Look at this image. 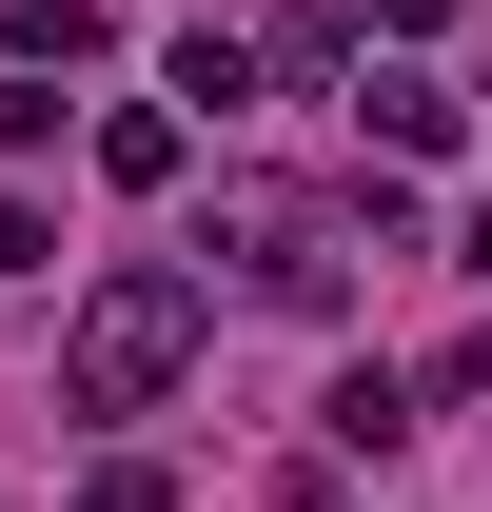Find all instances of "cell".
Wrapping results in <instances>:
<instances>
[{
    "label": "cell",
    "instance_id": "obj_1",
    "mask_svg": "<svg viewBox=\"0 0 492 512\" xmlns=\"http://www.w3.org/2000/svg\"><path fill=\"white\" fill-rule=\"evenodd\" d=\"M197 335H217V296H197L178 256H119V276L79 296V335H60V394L79 414H158V394L197 375Z\"/></svg>",
    "mask_w": 492,
    "mask_h": 512
},
{
    "label": "cell",
    "instance_id": "obj_2",
    "mask_svg": "<svg viewBox=\"0 0 492 512\" xmlns=\"http://www.w3.org/2000/svg\"><path fill=\"white\" fill-rule=\"evenodd\" d=\"M276 60H296V79H355L374 20H355V0H276Z\"/></svg>",
    "mask_w": 492,
    "mask_h": 512
},
{
    "label": "cell",
    "instance_id": "obj_3",
    "mask_svg": "<svg viewBox=\"0 0 492 512\" xmlns=\"http://www.w3.org/2000/svg\"><path fill=\"white\" fill-rule=\"evenodd\" d=\"M374 138H394V158H453L473 99H453V79H374Z\"/></svg>",
    "mask_w": 492,
    "mask_h": 512
},
{
    "label": "cell",
    "instance_id": "obj_4",
    "mask_svg": "<svg viewBox=\"0 0 492 512\" xmlns=\"http://www.w3.org/2000/svg\"><path fill=\"white\" fill-rule=\"evenodd\" d=\"M158 79H178L197 119H237V99H256V40H217V20H197V40H178V60H158Z\"/></svg>",
    "mask_w": 492,
    "mask_h": 512
},
{
    "label": "cell",
    "instance_id": "obj_5",
    "mask_svg": "<svg viewBox=\"0 0 492 512\" xmlns=\"http://www.w3.org/2000/svg\"><path fill=\"white\" fill-rule=\"evenodd\" d=\"M178 158H197V119H99V178H119V197H158Z\"/></svg>",
    "mask_w": 492,
    "mask_h": 512
},
{
    "label": "cell",
    "instance_id": "obj_6",
    "mask_svg": "<svg viewBox=\"0 0 492 512\" xmlns=\"http://www.w3.org/2000/svg\"><path fill=\"white\" fill-rule=\"evenodd\" d=\"M0 60H99V0H0Z\"/></svg>",
    "mask_w": 492,
    "mask_h": 512
},
{
    "label": "cell",
    "instance_id": "obj_7",
    "mask_svg": "<svg viewBox=\"0 0 492 512\" xmlns=\"http://www.w3.org/2000/svg\"><path fill=\"white\" fill-rule=\"evenodd\" d=\"M60 138V60H0V158H40Z\"/></svg>",
    "mask_w": 492,
    "mask_h": 512
},
{
    "label": "cell",
    "instance_id": "obj_8",
    "mask_svg": "<svg viewBox=\"0 0 492 512\" xmlns=\"http://www.w3.org/2000/svg\"><path fill=\"white\" fill-rule=\"evenodd\" d=\"M79 512H178V473H158V453H99V473H79Z\"/></svg>",
    "mask_w": 492,
    "mask_h": 512
},
{
    "label": "cell",
    "instance_id": "obj_9",
    "mask_svg": "<svg viewBox=\"0 0 492 512\" xmlns=\"http://www.w3.org/2000/svg\"><path fill=\"white\" fill-rule=\"evenodd\" d=\"M0 276H40V197H20V178H0Z\"/></svg>",
    "mask_w": 492,
    "mask_h": 512
},
{
    "label": "cell",
    "instance_id": "obj_10",
    "mask_svg": "<svg viewBox=\"0 0 492 512\" xmlns=\"http://www.w3.org/2000/svg\"><path fill=\"white\" fill-rule=\"evenodd\" d=\"M473 276H492V217H473Z\"/></svg>",
    "mask_w": 492,
    "mask_h": 512
}]
</instances>
